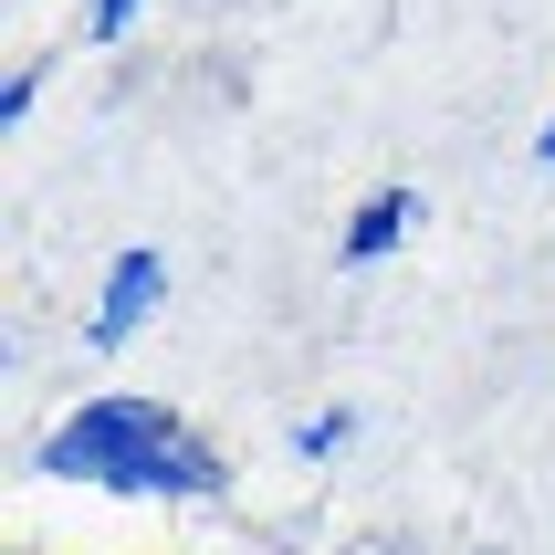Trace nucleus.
Segmentation results:
<instances>
[{
    "mask_svg": "<svg viewBox=\"0 0 555 555\" xmlns=\"http://www.w3.org/2000/svg\"><path fill=\"white\" fill-rule=\"evenodd\" d=\"M42 472L53 482H105V493H220L231 482L220 451L157 399H85L42 440Z\"/></svg>",
    "mask_w": 555,
    "mask_h": 555,
    "instance_id": "nucleus-1",
    "label": "nucleus"
},
{
    "mask_svg": "<svg viewBox=\"0 0 555 555\" xmlns=\"http://www.w3.org/2000/svg\"><path fill=\"white\" fill-rule=\"evenodd\" d=\"M157 294H168V262H157V251H126L116 283H105V305H94V346H126L157 314Z\"/></svg>",
    "mask_w": 555,
    "mask_h": 555,
    "instance_id": "nucleus-2",
    "label": "nucleus"
},
{
    "mask_svg": "<svg viewBox=\"0 0 555 555\" xmlns=\"http://www.w3.org/2000/svg\"><path fill=\"white\" fill-rule=\"evenodd\" d=\"M126 11H137V0H94V42H116V31H126Z\"/></svg>",
    "mask_w": 555,
    "mask_h": 555,
    "instance_id": "nucleus-5",
    "label": "nucleus"
},
{
    "mask_svg": "<svg viewBox=\"0 0 555 555\" xmlns=\"http://www.w3.org/2000/svg\"><path fill=\"white\" fill-rule=\"evenodd\" d=\"M534 157H545V168H555V126H545V137H534Z\"/></svg>",
    "mask_w": 555,
    "mask_h": 555,
    "instance_id": "nucleus-6",
    "label": "nucleus"
},
{
    "mask_svg": "<svg viewBox=\"0 0 555 555\" xmlns=\"http://www.w3.org/2000/svg\"><path fill=\"white\" fill-rule=\"evenodd\" d=\"M336 440H346V409H336V420H305V430H294V451H305V462H325Z\"/></svg>",
    "mask_w": 555,
    "mask_h": 555,
    "instance_id": "nucleus-4",
    "label": "nucleus"
},
{
    "mask_svg": "<svg viewBox=\"0 0 555 555\" xmlns=\"http://www.w3.org/2000/svg\"><path fill=\"white\" fill-rule=\"evenodd\" d=\"M409 220H420V199H409V189H377L367 210L346 220V262H377V251H399Z\"/></svg>",
    "mask_w": 555,
    "mask_h": 555,
    "instance_id": "nucleus-3",
    "label": "nucleus"
}]
</instances>
